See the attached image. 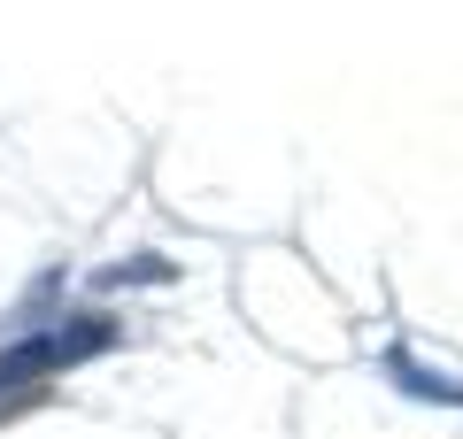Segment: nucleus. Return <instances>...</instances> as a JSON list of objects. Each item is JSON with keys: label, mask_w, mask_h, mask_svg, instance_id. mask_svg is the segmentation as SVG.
Segmentation results:
<instances>
[{"label": "nucleus", "mask_w": 463, "mask_h": 439, "mask_svg": "<svg viewBox=\"0 0 463 439\" xmlns=\"http://www.w3.org/2000/svg\"><path fill=\"white\" fill-rule=\"evenodd\" d=\"M386 370H394V378H402L410 393H440V401H463V386H456V378L425 370V362H410V355H386Z\"/></svg>", "instance_id": "nucleus-2"}, {"label": "nucleus", "mask_w": 463, "mask_h": 439, "mask_svg": "<svg viewBox=\"0 0 463 439\" xmlns=\"http://www.w3.org/2000/svg\"><path fill=\"white\" fill-rule=\"evenodd\" d=\"M93 347H109V324H78V332H47V340H16L0 347V401L24 386H39L47 370H70L78 355H93Z\"/></svg>", "instance_id": "nucleus-1"}]
</instances>
